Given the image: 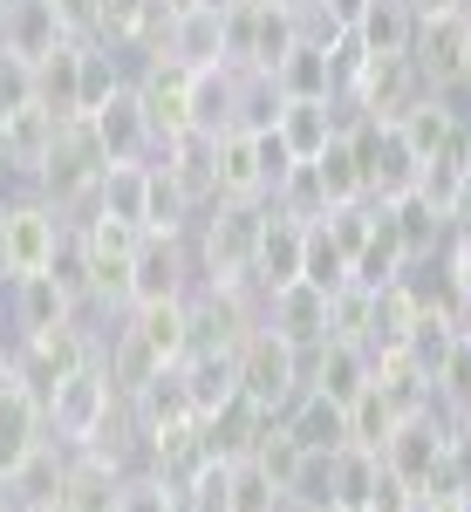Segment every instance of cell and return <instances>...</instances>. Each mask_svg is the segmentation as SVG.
<instances>
[{"label":"cell","mask_w":471,"mask_h":512,"mask_svg":"<svg viewBox=\"0 0 471 512\" xmlns=\"http://www.w3.org/2000/svg\"><path fill=\"white\" fill-rule=\"evenodd\" d=\"M260 233H267V198H212L192 226L198 287H246Z\"/></svg>","instance_id":"cell-1"},{"label":"cell","mask_w":471,"mask_h":512,"mask_svg":"<svg viewBox=\"0 0 471 512\" xmlns=\"http://www.w3.org/2000/svg\"><path fill=\"white\" fill-rule=\"evenodd\" d=\"M117 410H123V396L110 383V369H103V355H96V362L69 369L55 390L41 396V431H48V444H62V451H89Z\"/></svg>","instance_id":"cell-2"},{"label":"cell","mask_w":471,"mask_h":512,"mask_svg":"<svg viewBox=\"0 0 471 512\" xmlns=\"http://www.w3.org/2000/svg\"><path fill=\"white\" fill-rule=\"evenodd\" d=\"M233 376H239V396H246L253 410L280 417L294 396L308 390V355L294 349V342H280L267 321H253L233 342Z\"/></svg>","instance_id":"cell-3"},{"label":"cell","mask_w":471,"mask_h":512,"mask_svg":"<svg viewBox=\"0 0 471 512\" xmlns=\"http://www.w3.org/2000/svg\"><path fill=\"white\" fill-rule=\"evenodd\" d=\"M0 233H7V280H21V274H48L69 219L41 192H28V198H0Z\"/></svg>","instance_id":"cell-4"},{"label":"cell","mask_w":471,"mask_h":512,"mask_svg":"<svg viewBox=\"0 0 471 512\" xmlns=\"http://www.w3.org/2000/svg\"><path fill=\"white\" fill-rule=\"evenodd\" d=\"M82 123H89V137H96L103 164H151L157 158V130H151V117H144V103H137L130 76H123Z\"/></svg>","instance_id":"cell-5"},{"label":"cell","mask_w":471,"mask_h":512,"mask_svg":"<svg viewBox=\"0 0 471 512\" xmlns=\"http://www.w3.org/2000/svg\"><path fill=\"white\" fill-rule=\"evenodd\" d=\"M198 287V260H192V239H151L130 253V294L123 308H144V301H185Z\"/></svg>","instance_id":"cell-6"},{"label":"cell","mask_w":471,"mask_h":512,"mask_svg":"<svg viewBox=\"0 0 471 512\" xmlns=\"http://www.w3.org/2000/svg\"><path fill=\"white\" fill-rule=\"evenodd\" d=\"M458 417H444V410H417V417H396V431L383 437V472H396L403 485H424L431 465L444 458V437H451Z\"/></svg>","instance_id":"cell-7"},{"label":"cell","mask_w":471,"mask_h":512,"mask_svg":"<svg viewBox=\"0 0 471 512\" xmlns=\"http://www.w3.org/2000/svg\"><path fill=\"white\" fill-rule=\"evenodd\" d=\"M123 335L151 355L157 369L185 362V355H192V294H185V301H144V308H123Z\"/></svg>","instance_id":"cell-8"},{"label":"cell","mask_w":471,"mask_h":512,"mask_svg":"<svg viewBox=\"0 0 471 512\" xmlns=\"http://www.w3.org/2000/svg\"><path fill=\"white\" fill-rule=\"evenodd\" d=\"M390 130L403 137V151H410L417 164H431L437 151H451V144L471 130V117L451 103V89H444V96H437V89H424V96H417V103H410V110H403Z\"/></svg>","instance_id":"cell-9"},{"label":"cell","mask_w":471,"mask_h":512,"mask_svg":"<svg viewBox=\"0 0 471 512\" xmlns=\"http://www.w3.org/2000/svg\"><path fill=\"white\" fill-rule=\"evenodd\" d=\"M260 321L274 328L280 342H294L301 355L321 349V342L335 335V328H328V294H321V287H308V280H294V287L267 294V301H260Z\"/></svg>","instance_id":"cell-10"},{"label":"cell","mask_w":471,"mask_h":512,"mask_svg":"<svg viewBox=\"0 0 471 512\" xmlns=\"http://www.w3.org/2000/svg\"><path fill=\"white\" fill-rule=\"evenodd\" d=\"M123 410H130V424H137V444H151V437H164V431L198 424V417H192V396H185V376H178V362H171V369H157L151 383H137V390L123 396Z\"/></svg>","instance_id":"cell-11"},{"label":"cell","mask_w":471,"mask_h":512,"mask_svg":"<svg viewBox=\"0 0 471 512\" xmlns=\"http://www.w3.org/2000/svg\"><path fill=\"white\" fill-rule=\"evenodd\" d=\"M301 246H308V226L267 205V233H260V253H253V280H246V287H253L260 301L280 294V287H294V280H301Z\"/></svg>","instance_id":"cell-12"},{"label":"cell","mask_w":471,"mask_h":512,"mask_svg":"<svg viewBox=\"0 0 471 512\" xmlns=\"http://www.w3.org/2000/svg\"><path fill=\"white\" fill-rule=\"evenodd\" d=\"M465 28L471 14H444V21H417V41H410V69L424 76V89H458V62H465Z\"/></svg>","instance_id":"cell-13"},{"label":"cell","mask_w":471,"mask_h":512,"mask_svg":"<svg viewBox=\"0 0 471 512\" xmlns=\"http://www.w3.org/2000/svg\"><path fill=\"white\" fill-rule=\"evenodd\" d=\"M383 219H390V233H396V246H403V260H410V267H417V260H437V253H444V239H451V212H444L437 198H424V192L390 198V205H383Z\"/></svg>","instance_id":"cell-14"},{"label":"cell","mask_w":471,"mask_h":512,"mask_svg":"<svg viewBox=\"0 0 471 512\" xmlns=\"http://www.w3.org/2000/svg\"><path fill=\"white\" fill-rule=\"evenodd\" d=\"M62 21H55V7L48 0H7L0 7V55H14V62H48L55 48H62Z\"/></svg>","instance_id":"cell-15"},{"label":"cell","mask_w":471,"mask_h":512,"mask_svg":"<svg viewBox=\"0 0 471 512\" xmlns=\"http://www.w3.org/2000/svg\"><path fill=\"white\" fill-rule=\"evenodd\" d=\"M308 390H321L328 403L349 410L355 396L369 390V349L349 342V335H328L321 349H308Z\"/></svg>","instance_id":"cell-16"},{"label":"cell","mask_w":471,"mask_h":512,"mask_svg":"<svg viewBox=\"0 0 471 512\" xmlns=\"http://www.w3.org/2000/svg\"><path fill=\"white\" fill-rule=\"evenodd\" d=\"M117 485H123L117 458H103V451H69L55 506L62 512H117Z\"/></svg>","instance_id":"cell-17"},{"label":"cell","mask_w":471,"mask_h":512,"mask_svg":"<svg viewBox=\"0 0 471 512\" xmlns=\"http://www.w3.org/2000/svg\"><path fill=\"white\" fill-rule=\"evenodd\" d=\"M280 431L294 437L308 458H328V451H342V444H349V410H342V403H328L321 390H301L287 410H280Z\"/></svg>","instance_id":"cell-18"},{"label":"cell","mask_w":471,"mask_h":512,"mask_svg":"<svg viewBox=\"0 0 471 512\" xmlns=\"http://www.w3.org/2000/svg\"><path fill=\"white\" fill-rule=\"evenodd\" d=\"M7 315H14V342H28V335H41V328L76 321L82 308L55 287V274H21V280H7Z\"/></svg>","instance_id":"cell-19"},{"label":"cell","mask_w":471,"mask_h":512,"mask_svg":"<svg viewBox=\"0 0 471 512\" xmlns=\"http://www.w3.org/2000/svg\"><path fill=\"white\" fill-rule=\"evenodd\" d=\"M55 130H62V123L48 117L41 103H21L14 117L0 123V164H7V178H28V185H35V171L48 164V151H55Z\"/></svg>","instance_id":"cell-20"},{"label":"cell","mask_w":471,"mask_h":512,"mask_svg":"<svg viewBox=\"0 0 471 512\" xmlns=\"http://www.w3.org/2000/svg\"><path fill=\"white\" fill-rule=\"evenodd\" d=\"M157 55H171L178 69H219L226 62V7H192V14H178L171 28H164V48Z\"/></svg>","instance_id":"cell-21"},{"label":"cell","mask_w":471,"mask_h":512,"mask_svg":"<svg viewBox=\"0 0 471 512\" xmlns=\"http://www.w3.org/2000/svg\"><path fill=\"white\" fill-rule=\"evenodd\" d=\"M274 89H280V103H335V69H328V41L301 35L287 55H280V69H274Z\"/></svg>","instance_id":"cell-22"},{"label":"cell","mask_w":471,"mask_h":512,"mask_svg":"<svg viewBox=\"0 0 471 512\" xmlns=\"http://www.w3.org/2000/svg\"><path fill=\"white\" fill-rule=\"evenodd\" d=\"M82 55H89V41H62L48 62H35V103L55 123L82 117Z\"/></svg>","instance_id":"cell-23"},{"label":"cell","mask_w":471,"mask_h":512,"mask_svg":"<svg viewBox=\"0 0 471 512\" xmlns=\"http://www.w3.org/2000/svg\"><path fill=\"white\" fill-rule=\"evenodd\" d=\"M369 390L390 403L396 417H417V410H437L431 403V376L410 362L403 349H383V355H369Z\"/></svg>","instance_id":"cell-24"},{"label":"cell","mask_w":471,"mask_h":512,"mask_svg":"<svg viewBox=\"0 0 471 512\" xmlns=\"http://www.w3.org/2000/svg\"><path fill=\"white\" fill-rule=\"evenodd\" d=\"M144 198H151V164H103L89 212L123 219V226H137V233H144Z\"/></svg>","instance_id":"cell-25"},{"label":"cell","mask_w":471,"mask_h":512,"mask_svg":"<svg viewBox=\"0 0 471 512\" xmlns=\"http://www.w3.org/2000/svg\"><path fill=\"white\" fill-rule=\"evenodd\" d=\"M212 185H219V198H267L253 130H219V151H212Z\"/></svg>","instance_id":"cell-26"},{"label":"cell","mask_w":471,"mask_h":512,"mask_svg":"<svg viewBox=\"0 0 471 512\" xmlns=\"http://www.w3.org/2000/svg\"><path fill=\"white\" fill-rule=\"evenodd\" d=\"M355 41H362V55L376 62V55H410V41H417V14L403 7V0H369L362 14H355Z\"/></svg>","instance_id":"cell-27"},{"label":"cell","mask_w":471,"mask_h":512,"mask_svg":"<svg viewBox=\"0 0 471 512\" xmlns=\"http://www.w3.org/2000/svg\"><path fill=\"white\" fill-rule=\"evenodd\" d=\"M280 137H287V151L308 164V158H321L328 151V137L342 130L335 123V103H280V123H274Z\"/></svg>","instance_id":"cell-28"},{"label":"cell","mask_w":471,"mask_h":512,"mask_svg":"<svg viewBox=\"0 0 471 512\" xmlns=\"http://www.w3.org/2000/svg\"><path fill=\"white\" fill-rule=\"evenodd\" d=\"M410 274V260H403V246H396L390 219H376V233H369V246L349 260V287H362V294H376V287H390V280Z\"/></svg>","instance_id":"cell-29"},{"label":"cell","mask_w":471,"mask_h":512,"mask_svg":"<svg viewBox=\"0 0 471 512\" xmlns=\"http://www.w3.org/2000/svg\"><path fill=\"white\" fill-rule=\"evenodd\" d=\"M308 164L321 171L328 212H335V205H355V198H369V192H362V158H355V137H349V130H335V137H328V151L308 158Z\"/></svg>","instance_id":"cell-30"},{"label":"cell","mask_w":471,"mask_h":512,"mask_svg":"<svg viewBox=\"0 0 471 512\" xmlns=\"http://www.w3.org/2000/svg\"><path fill=\"white\" fill-rule=\"evenodd\" d=\"M287 506V492H280L274 478L260 472L253 458H233V472H226V506L219 512H280Z\"/></svg>","instance_id":"cell-31"},{"label":"cell","mask_w":471,"mask_h":512,"mask_svg":"<svg viewBox=\"0 0 471 512\" xmlns=\"http://www.w3.org/2000/svg\"><path fill=\"white\" fill-rule=\"evenodd\" d=\"M301 280H308V287H321V294L349 287V253H342L335 239L321 233V219L308 226V246H301Z\"/></svg>","instance_id":"cell-32"},{"label":"cell","mask_w":471,"mask_h":512,"mask_svg":"<svg viewBox=\"0 0 471 512\" xmlns=\"http://www.w3.org/2000/svg\"><path fill=\"white\" fill-rule=\"evenodd\" d=\"M117 512H185V499H178L171 478H157L151 465H137V472H123V485H117Z\"/></svg>","instance_id":"cell-33"},{"label":"cell","mask_w":471,"mask_h":512,"mask_svg":"<svg viewBox=\"0 0 471 512\" xmlns=\"http://www.w3.org/2000/svg\"><path fill=\"white\" fill-rule=\"evenodd\" d=\"M396 431V410L383 403L376 390H362L349 403V444H362V451H383V437Z\"/></svg>","instance_id":"cell-34"},{"label":"cell","mask_w":471,"mask_h":512,"mask_svg":"<svg viewBox=\"0 0 471 512\" xmlns=\"http://www.w3.org/2000/svg\"><path fill=\"white\" fill-rule=\"evenodd\" d=\"M21 103H35V69L14 62V55H0V123L14 117Z\"/></svg>","instance_id":"cell-35"},{"label":"cell","mask_w":471,"mask_h":512,"mask_svg":"<svg viewBox=\"0 0 471 512\" xmlns=\"http://www.w3.org/2000/svg\"><path fill=\"white\" fill-rule=\"evenodd\" d=\"M48 7H55V21H62L69 41H96V7L103 0H48Z\"/></svg>","instance_id":"cell-36"},{"label":"cell","mask_w":471,"mask_h":512,"mask_svg":"<svg viewBox=\"0 0 471 512\" xmlns=\"http://www.w3.org/2000/svg\"><path fill=\"white\" fill-rule=\"evenodd\" d=\"M417 21H444V14H458V0H403Z\"/></svg>","instance_id":"cell-37"},{"label":"cell","mask_w":471,"mask_h":512,"mask_svg":"<svg viewBox=\"0 0 471 512\" xmlns=\"http://www.w3.org/2000/svg\"><path fill=\"white\" fill-rule=\"evenodd\" d=\"M458 89H471V28H465V62H458Z\"/></svg>","instance_id":"cell-38"},{"label":"cell","mask_w":471,"mask_h":512,"mask_svg":"<svg viewBox=\"0 0 471 512\" xmlns=\"http://www.w3.org/2000/svg\"><path fill=\"white\" fill-rule=\"evenodd\" d=\"M280 512H321V506H308V499H287V506H280Z\"/></svg>","instance_id":"cell-39"},{"label":"cell","mask_w":471,"mask_h":512,"mask_svg":"<svg viewBox=\"0 0 471 512\" xmlns=\"http://www.w3.org/2000/svg\"><path fill=\"white\" fill-rule=\"evenodd\" d=\"M0 287H7V233H0Z\"/></svg>","instance_id":"cell-40"},{"label":"cell","mask_w":471,"mask_h":512,"mask_svg":"<svg viewBox=\"0 0 471 512\" xmlns=\"http://www.w3.org/2000/svg\"><path fill=\"white\" fill-rule=\"evenodd\" d=\"M198 7H233V0H198Z\"/></svg>","instance_id":"cell-41"},{"label":"cell","mask_w":471,"mask_h":512,"mask_svg":"<svg viewBox=\"0 0 471 512\" xmlns=\"http://www.w3.org/2000/svg\"><path fill=\"white\" fill-rule=\"evenodd\" d=\"M321 512H349V506H321Z\"/></svg>","instance_id":"cell-42"},{"label":"cell","mask_w":471,"mask_h":512,"mask_svg":"<svg viewBox=\"0 0 471 512\" xmlns=\"http://www.w3.org/2000/svg\"><path fill=\"white\" fill-rule=\"evenodd\" d=\"M35 512H62V506H35Z\"/></svg>","instance_id":"cell-43"},{"label":"cell","mask_w":471,"mask_h":512,"mask_svg":"<svg viewBox=\"0 0 471 512\" xmlns=\"http://www.w3.org/2000/svg\"><path fill=\"white\" fill-rule=\"evenodd\" d=\"M0 512H14V506H0Z\"/></svg>","instance_id":"cell-44"},{"label":"cell","mask_w":471,"mask_h":512,"mask_svg":"<svg viewBox=\"0 0 471 512\" xmlns=\"http://www.w3.org/2000/svg\"><path fill=\"white\" fill-rule=\"evenodd\" d=\"M0 7H7V0H0Z\"/></svg>","instance_id":"cell-45"},{"label":"cell","mask_w":471,"mask_h":512,"mask_svg":"<svg viewBox=\"0 0 471 512\" xmlns=\"http://www.w3.org/2000/svg\"><path fill=\"white\" fill-rule=\"evenodd\" d=\"M465 512H471V506H465Z\"/></svg>","instance_id":"cell-46"}]
</instances>
